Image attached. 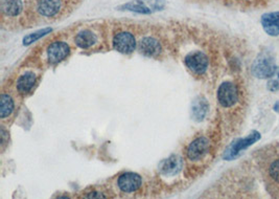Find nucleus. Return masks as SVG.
<instances>
[{
	"label": "nucleus",
	"mask_w": 279,
	"mask_h": 199,
	"mask_svg": "<svg viewBox=\"0 0 279 199\" xmlns=\"http://www.w3.org/2000/svg\"><path fill=\"white\" fill-rule=\"evenodd\" d=\"M277 69L273 56L267 53H263L257 57L252 65V73L259 79H270Z\"/></svg>",
	"instance_id": "obj_1"
},
{
	"label": "nucleus",
	"mask_w": 279,
	"mask_h": 199,
	"mask_svg": "<svg viewBox=\"0 0 279 199\" xmlns=\"http://www.w3.org/2000/svg\"><path fill=\"white\" fill-rule=\"evenodd\" d=\"M210 146V141L206 136H198L188 144L186 148V157L190 162L202 161L208 155Z\"/></svg>",
	"instance_id": "obj_2"
},
{
	"label": "nucleus",
	"mask_w": 279,
	"mask_h": 199,
	"mask_svg": "<svg viewBox=\"0 0 279 199\" xmlns=\"http://www.w3.org/2000/svg\"><path fill=\"white\" fill-rule=\"evenodd\" d=\"M33 8L42 18H56L64 9V0H34Z\"/></svg>",
	"instance_id": "obj_3"
},
{
	"label": "nucleus",
	"mask_w": 279,
	"mask_h": 199,
	"mask_svg": "<svg viewBox=\"0 0 279 199\" xmlns=\"http://www.w3.org/2000/svg\"><path fill=\"white\" fill-rule=\"evenodd\" d=\"M164 6V0H132V2L121 6L119 9L139 14H151L161 11Z\"/></svg>",
	"instance_id": "obj_4"
},
{
	"label": "nucleus",
	"mask_w": 279,
	"mask_h": 199,
	"mask_svg": "<svg viewBox=\"0 0 279 199\" xmlns=\"http://www.w3.org/2000/svg\"><path fill=\"white\" fill-rule=\"evenodd\" d=\"M261 136L262 135L259 131H253L245 138H238L237 141H234L228 147V149L226 150V152L224 154V158L227 159V161H231V159L237 157L241 153V151L249 148L257 141H260Z\"/></svg>",
	"instance_id": "obj_5"
},
{
	"label": "nucleus",
	"mask_w": 279,
	"mask_h": 199,
	"mask_svg": "<svg viewBox=\"0 0 279 199\" xmlns=\"http://www.w3.org/2000/svg\"><path fill=\"white\" fill-rule=\"evenodd\" d=\"M185 66L192 72L197 76H202L206 72L209 60L208 57L203 52H192L189 53L185 59H184Z\"/></svg>",
	"instance_id": "obj_6"
},
{
	"label": "nucleus",
	"mask_w": 279,
	"mask_h": 199,
	"mask_svg": "<svg viewBox=\"0 0 279 199\" xmlns=\"http://www.w3.org/2000/svg\"><path fill=\"white\" fill-rule=\"evenodd\" d=\"M112 44L115 51L123 55L132 54L137 46V42L134 35L126 31L116 33L113 37Z\"/></svg>",
	"instance_id": "obj_7"
},
{
	"label": "nucleus",
	"mask_w": 279,
	"mask_h": 199,
	"mask_svg": "<svg viewBox=\"0 0 279 199\" xmlns=\"http://www.w3.org/2000/svg\"><path fill=\"white\" fill-rule=\"evenodd\" d=\"M218 101L221 106L229 108L234 106L239 101L238 88L234 83L230 81L223 82L218 89Z\"/></svg>",
	"instance_id": "obj_8"
},
{
	"label": "nucleus",
	"mask_w": 279,
	"mask_h": 199,
	"mask_svg": "<svg viewBox=\"0 0 279 199\" xmlns=\"http://www.w3.org/2000/svg\"><path fill=\"white\" fill-rule=\"evenodd\" d=\"M70 54V47L66 42L55 41L48 45L46 49L47 62L52 65L64 61Z\"/></svg>",
	"instance_id": "obj_9"
},
{
	"label": "nucleus",
	"mask_w": 279,
	"mask_h": 199,
	"mask_svg": "<svg viewBox=\"0 0 279 199\" xmlns=\"http://www.w3.org/2000/svg\"><path fill=\"white\" fill-rule=\"evenodd\" d=\"M142 185L140 175L133 172H126L121 174L117 179V186L123 193H134Z\"/></svg>",
	"instance_id": "obj_10"
},
{
	"label": "nucleus",
	"mask_w": 279,
	"mask_h": 199,
	"mask_svg": "<svg viewBox=\"0 0 279 199\" xmlns=\"http://www.w3.org/2000/svg\"><path fill=\"white\" fill-rule=\"evenodd\" d=\"M138 49L146 57H158L162 53V45L155 37H144L138 43Z\"/></svg>",
	"instance_id": "obj_11"
},
{
	"label": "nucleus",
	"mask_w": 279,
	"mask_h": 199,
	"mask_svg": "<svg viewBox=\"0 0 279 199\" xmlns=\"http://www.w3.org/2000/svg\"><path fill=\"white\" fill-rule=\"evenodd\" d=\"M98 38L97 35L89 29H85L80 31L75 38H74V43L78 47L82 49H89L92 48L97 44Z\"/></svg>",
	"instance_id": "obj_12"
},
{
	"label": "nucleus",
	"mask_w": 279,
	"mask_h": 199,
	"mask_svg": "<svg viewBox=\"0 0 279 199\" xmlns=\"http://www.w3.org/2000/svg\"><path fill=\"white\" fill-rule=\"evenodd\" d=\"M261 22L264 31L271 37L279 35V12L266 13L262 16Z\"/></svg>",
	"instance_id": "obj_13"
},
{
	"label": "nucleus",
	"mask_w": 279,
	"mask_h": 199,
	"mask_svg": "<svg viewBox=\"0 0 279 199\" xmlns=\"http://www.w3.org/2000/svg\"><path fill=\"white\" fill-rule=\"evenodd\" d=\"M36 82H37L36 73L31 70L26 71L18 78L16 82V88L20 94L27 95L34 89Z\"/></svg>",
	"instance_id": "obj_14"
},
{
	"label": "nucleus",
	"mask_w": 279,
	"mask_h": 199,
	"mask_svg": "<svg viewBox=\"0 0 279 199\" xmlns=\"http://www.w3.org/2000/svg\"><path fill=\"white\" fill-rule=\"evenodd\" d=\"M182 168L181 158L177 155H171L164 159L159 165V170L163 175L173 176L179 173Z\"/></svg>",
	"instance_id": "obj_15"
},
{
	"label": "nucleus",
	"mask_w": 279,
	"mask_h": 199,
	"mask_svg": "<svg viewBox=\"0 0 279 199\" xmlns=\"http://www.w3.org/2000/svg\"><path fill=\"white\" fill-rule=\"evenodd\" d=\"M208 111H209V104L207 102V100L202 95L197 96L191 105V115L192 117H194V119H196L197 122L203 121V119L206 117Z\"/></svg>",
	"instance_id": "obj_16"
},
{
	"label": "nucleus",
	"mask_w": 279,
	"mask_h": 199,
	"mask_svg": "<svg viewBox=\"0 0 279 199\" xmlns=\"http://www.w3.org/2000/svg\"><path fill=\"white\" fill-rule=\"evenodd\" d=\"M23 11L21 0H2V12L7 17H17Z\"/></svg>",
	"instance_id": "obj_17"
},
{
	"label": "nucleus",
	"mask_w": 279,
	"mask_h": 199,
	"mask_svg": "<svg viewBox=\"0 0 279 199\" xmlns=\"http://www.w3.org/2000/svg\"><path fill=\"white\" fill-rule=\"evenodd\" d=\"M15 109V103L13 97L8 93H3L0 96V117H9Z\"/></svg>",
	"instance_id": "obj_18"
},
{
	"label": "nucleus",
	"mask_w": 279,
	"mask_h": 199,
	"mask_svg": "<svg viewBox=\"0 0 279 199\" xmlns=\"http://www.w3.org/2000/svg\"><path fill=\"white\" fill-rule=\"evenodd\" d=\"M52 32V29H43V30H39L29 36H27L24 39H23V44L24 45H30L34 42H36L37 40H39L40 38H42L43 36L47 35L48 33Z\"/></svg>",
	"instance_id": "obj_19"
},
{
	"label": "nucleus",
	"mask_w": 279,
	"mask_h": 199,
	"mask_svg": "<svg viewBox=\"0 0 279 199\" xmlns=\"http://www.w3.org/2000/svg\"><path fill=\"white\" fill-rule=\"evenodd\" d=\"M269 175L274 182L279 184V158L275 159L269 166Z\"/></svg>",
	"instance_id": "obj_20"
},
{
	"label": "nucleus",
	"mask_w": 279,
	"mask_h": 199,
	"mask_svg": "<svg viewBox=\"0 0 279 199\" xmlns=\"http://www.w3.org/2000/svg\"><path fill=\"white\" fill-rule=\"evenodd\" d=\"M268 89L270 91H278L279 90V69L275 72V74L270 78L268 82Z\"/></svg>",
	"instance_id": "obj_21"
},
{
	"label": "nucleus",
	"mask_w": 279,
	"mask_h": 199,
	"mask_svg": "<svg viewBox=\"0 0 279 199\" xmlns=\"http://www.w3.org/2000/svg\"><path fill=\"white\" fill-rule=\"evenodd\" d=\"M84 197H86V198H105L106 196L102 192L91 191V192L87 193L86 195H84Z\"/></svg>",
	"instance_id": "obj_22"
}]
</instances>
